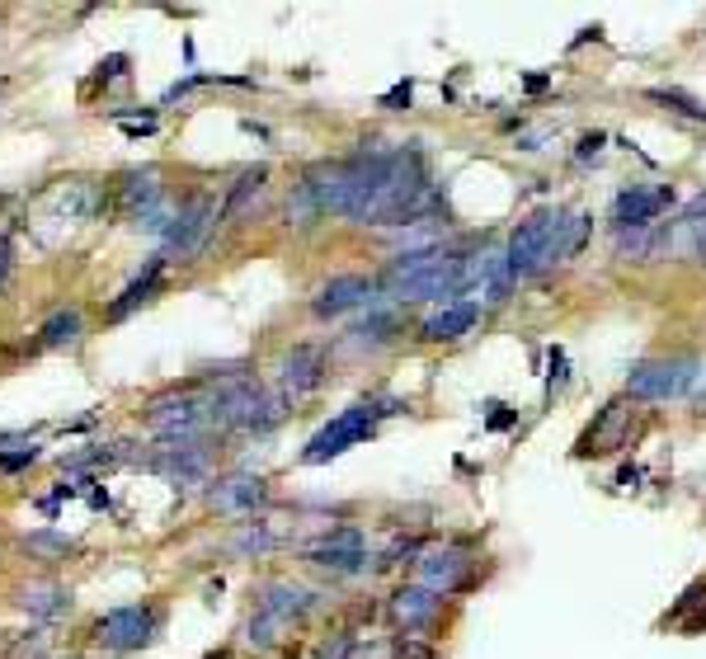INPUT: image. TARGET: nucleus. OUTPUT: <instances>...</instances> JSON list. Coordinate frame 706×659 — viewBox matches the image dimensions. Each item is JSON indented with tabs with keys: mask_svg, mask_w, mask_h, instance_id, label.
Instances as JSON below:
<instances>
[{
	"mask_svg": "<svg viewBox=\"0 0 706 659\" xmlns=\"http://www.w3.org/2000/svg\"><path fill=\"white\" fill-rule=\"evenodd\" d=\"M302 189L316 198L321 217H353V222L372 227H396L415 217L428 198V166L424 151L410 147H363L344 156V161H321L311 166Z\"/></svg>",
	"mask_w": 706,
	"mask_h": 659,
	"instance_id": "f257e3e1",
	"label": "nucleus"
},
{
	"mask_svg": "<svg viewBox=\"0 0 706 659\" xmlns=\"http://www.w3.org/2000/svg\"><path fill=\"white\" fill-rule=\"evenodd\" d=\"M588 227H594L588 212H575V208L527 212L504 246L508 269H514V278H537V273H552L556 264H571L588 241Z\"/></svg>",
	"mask_w": 706,
	"mask_h": 659,
	"instance_id": "f03ea898",
	"label": "nucleus"
},
{
	"mask_svg": "<svg viewBox=\"0 0 706 659\" xmlns=\"http://www.w3.org/2000/svg\"><path fill=\"white\" fill-rule=\"evenodd\" d=\"M382 292L391 302H457L466 297V254L443 250V246H415L396 254L377 273Z\"/></svg>",
	"mask_w": 706,
	"mask_h": 659,
	"instance_id": "7ed1b4c3",
	"label": "nucleus"
},
{
	"mask_svg": "<svg viewBox=\"0 0 706 659\" xmlns=\"http://www.w3.org/2000/svg\"><path fill=\"white\" fill-rule=\"evenodd\" d=\"M702 382V363L693 353H674V358H645L626 372V396L645 406H669V401H688Z\"/></svg>",
	"mask_w": 706,
	"mask_h": 659,
	"instance_id": "20e7f679",
	"label": "nucleus"
},
{
	"mask_svg": "<svg viewBox=\"0 0 706 659\" xmlns=\"http://www.w3.org/2000/svg\"><path fill=\"white\" fill-rule=\"evenodd\" d=\"M382 415H391V410H382V401H359V406H349L340 419H330V425H325L316 438H311L306 452H302V462H306V467H321V462H330V457L349 452L353 443L372 438V429H377V419H382Z\"/></svg>",
	"mask_w": 706,
	"mask_h": 659,
	"instance_id": "39448f33",
	"label": "nucleus"
},
{
	"mask_svg": "<svg viewBox=\"0 0 706 659\" xmlns=\"http://www.w3.org/2000/svg\"><path fill=\"white\" fill-rule=\"evenodd\" d=\"M415 585L434 589L443 598H453L462 589L476 585V556L457 542H443V547H424L420 561H415Z\"/></svg>",
	"mask_w": 706,
	"mask_h": 659,
	"instance_id": "423d86ee",
	"label": "nucleus"
},
{
	"mask_svg": "<svg viewBox=\"0 0 706 659\" xmlns=\"http://www.w3.org/2000/svg\"><path fill=\"white\" fill-rule=\"evenodd\" d=\"M147 425L165 438V443H199V433L212 425V410L203 396H165L147 410Z\"/></svg>",
	"mask_w": 706,
	"mask_h": 659,
	"instance_id": "0eeeda50",
	"label": "nucleus"
},
{
	"mask_svg": "<svg viewBox=\"0 0 706 659\" xmlns=\"http://www.w3.org/2000/svg\"><path fill=\"white\" fill-rule=\"evenodd\" d=\"M155 627H161V608L151 603H132V608H113L109 617H100V627H94V641L104 650H142Z\"/></svg>",
	"mask_w": 706,
	"mask_h": 659,
	"instance_id": "6e6552de",
	"label": "nucleus"
},
{
	"mask_svg": "<svg viewBox=\"0 0 706 659\" xmlns=\"http://www.w3.org/2000/svg\"><path fill=\"white\" fill-rule=\"evenodd\" d=\"M306 561L330 575H359L367 566V532L363 528H335L321 542L306 547Z\"/></svg>",
	"mask_w": 706,
	"mask_h": 659,
	"instance_id": "1a4fd4ad",
	"label": "nucleus"
},
{
	"mask_svg": "<svg viewBox=\"0 0 706 659\" xmlns=\"http://www.w3.org/2000/svg\"><path fill=\"white\" fill-rule=\"evenodd\" d=\"M212 227H218V208H212V198H208V193L189 198V203H184L180 212H174L170 231H165V246H170V254L193 259V254H199V250L208 246Z\"/></svg>",
	"mask_w": 706,
	"mask_h": 659,
	"instance_id": "9d476101",
	"label": "nucleus"
},
{
	"mask_svg": "<svg viewBox=\"0 0 706 659\" xmlns=\"http://www.w3.org/2000/svg\"><path fill=\"white\" fill-rule=\"evenodd\" d=\"M386 612L405 636H428L443 622V593L424 589V585H401L396 593H391Z\"/></svg>",
	"mask_w": 706,
	"mask_h": 659,
	"instance_id": "9b49d317",
	"label": "nucleus"
},
{
	"mask_svg": "<svg viewBox=\"0 0 706 659\" xmlns=\"http://www.w3.org/2000/svg\"><path fill=\"white\" fill-rule=\"evenodd\" d=\"M377 292H382L377 278H367V273H340V278H330V283L316 292L311 311H316L321 321H335V316H344V311L372 307V302H377Z\"/></svg>",
	"mask_w": 706,
	"mask_h": 659,
	"instance_id": "f8f14e48",
	"label": "nucleus"
},
{
	"mask_svg": "<svg viewBox=\"0 0 706 659\" xmlns=\"http://www.w3.org/2000/svg\"><path fill=\"white\" fill-rule=\"evenodd\" d=\"M325 382V349L321 345H297L292 353H283L279 363V391L288 401H302Z\"/></svg>",
	"mask_w": 706,
	"mask_h": 659,
	"instance_id": "ddd939ff",
	"label": "nucleus"
},
{
	"mask_svg": "<svg viewBox=\"0 0 706 659\" xmlns=\"http://www.w3.org/2000/svg\"><path fill=\"white\" fill-rule=\"evenodd\" d=\"M632 419H636V401L626 396V401H607L598 410V419L588 425V433L579 438V452H617L626 443V433H632Z\"/></svg>",
	"mask_w": 706,
	"mask_h": 659,
	"instance_id": "4468645a",
	"label": "nucleus"
},
{
	"mask_svg": "<svg viewBox=\"0 0 706 659\" xmlns=\"http://www.w3.org/2000/svg\"><path fill=\"white\" fill-rule=\"evenodd\" d=\"M674 203V189H622L613 203V231H641L655 227L659 212Z\"/></svg>",
	"mask_w": 706,
	"mask_h": 659,
	"instance_id": "2eb2a0df",
	"label": "nucleus"
},
{
	"mask_svg": "<svg viewBox=\"0 0 706 659\" xmlns=\"http://www.w3.org/2000/svg\"><path fill=\"white\" fill-rule=\"evenodd\" d=\"M481 316H485L481 302H471V297H457V302L438 307V311L424 321V339H428V345H457V339H466L471 330L481 326Z\"/></svg>",
	"mask_w": 706,
	"mask_h": 659,
	"instance_id": "dca6fc26",
	"label": "nucleus"
},
{
	"mask_svg": "<svg viewBox=\"0 0 706 659\" xmlns=\"http://www.w3.org/2000/svg\"><path fill=\"white\" fill-rule=\"evenodd\" d=\"M155 471H165L174 486H203L208 481V448L203 443H165L161 452L151 457Z\"/></svg>",
	"mask_w": 706,
	"mask_h": 659,
	"instance_id": "f3484780",
	"label": "nucleus"
},
{
	"mask_svg": "<svg viewBox=\"0 0 706 659\" xmlns=\"http://www.w3.org/2000/svg\"><path fill=\"white\" fill-rule=\"evenodd\" d=\"M161 170H132L123 174V184H118V208L128 217H137V227L147 222L151 212H161Z\"/></svg>",
	"mask_w": 706,
	"mask_h": 659,
	"instance_id": "a211bd4d",
	"label": "nucleus"
},
{
	"mask_svg": "<svg viewBox=\"0 0 706 659\" xmlns=\"http://www.w3.org/2000/svg\"><path fill=\"white\" fill-rule=\"evenodd\" d=\"M674 250V227L669 222H655V227H641V231H617V254L622 259H641V264H655Z\"/></svg>",
	"mask_w": 706,
	"mask_h": 659,
	"instance_id": "6ab92c4d",
	"label": "nucleus"
},
{
	"mask_svg": "<svg viewBox=\"0 0 706 659\" xmlns=\"http://www.w3.org/2000/svg\"><path fill=\"white\" fill-rule=\"evenodd\" d=\"M396 335H401V311L372 307V311H367V321L349 326L344 349H386V345H396Z\"/></svg>",
	"mask_w": 706,
	"mask_h": 659,
	"instance_id": "aec40b11",
	"label": "nucleus"
},
{
	"mask_svg": "<svg viewBox=\"0 0 706 659\" xmlns=\"http://www.w3.org/2000/svg\"><path fill=\"white\" fill-rule=\"evenodd\" d=\"M264 481L260 476H226V481L212 486V505H218L222 513H254L264 505Z\"/></svg>",
	"mask_w": 706,
	"mask_h": 659,
	"instance_id": "412c9836",
	"label": "nucleus"
},
{
	"mask_svg": "<svg viewBox=\"0 0 706 659\" xmlns=\"http://www.w3.org/2000/svg\"><path fill=\"white\" fill-rule=\"evenodd\" d=\"M165 259H170V254H151V259H147V269L137 273V278H132V283H128L123 292L113 297V307H109V321H128V316H132L137 307L147 302V297L155 292V283H161V273H165Z\"/></svg>",
	"mask_w": 706,
	"mask_h": 659,
	"instance_id": "4be33fe9",
	"label": "nucleus"
},
{
	"mask_svg": "<svg viewBox=\"0 0 706 659\" xmlns=\"http://www.w3.org/2000/svg\"><path fill=\"white\" fill-rule=\"evenodd\" d=\"M316 603L306 589H297V585H264L260 589V612H269V617H279V622H297V617H306V608Z\"/></svg>",
	"mask_w": 706,
	"mask_h": 659,
	"instance_id": "5701e85b",
	"label": "nucleus"
},
{
	"mask_svg": "<svg viewBox=\"0 0 706 659\" xmlns=\"http://www.w3.org/2000/svg\"><path fill=\"white\" fill-rule=\"evenodd\" d=\"M264 184H269V170H264V166H254V170H245L241 179H235L231 193H226V203H222V222H235V217H245V212L264 198Z\"/></svg>",
	"mask_w": 706,
	"mask_h": 659,
	"instance_id": "b1692460",
	"label": "nucleus"
},
{
	"mask_svg": "<svg viewBox=\"0 0 706 659\" xmlns=\"http://www.w3.org/2000/svg\"><path fill=\"white\" fill-rule=\"evenodd\" d=\"M38 335H43V345H48V349H71L75 339H81V311L67 307V311L48 316V326L38 330Z\"/></svg>",
	"mask_w": 706,
	"mask_h": 659,
	"instance_id": "393cba45",
	"label": "nucleus"
},
{
	"mask_svg": "<svg viewBox=\"0 0 706 659\" xmlns=\"http://www.w3.org/2000/svg\"><path fill=\"white\" fill-rule=\"evenodd\" d=\"M33 617H62L71 608V593L57 589V585H43V589H24V598H19Z\"/></svg>",
	"mask_w": 706,
	"mask_h": 659,
	"instance_id": "a878e982",
	"label": "nucleus"
},
{
	"mask_svg": "<svg viewBox=\"0 0 706 659\" xmlns=\"http://www.w3.org/2000/svg\"><path fill=\"white\" fill-rule=\"evenodd\" d=\"M283 631H288V622H279V617H269V612L254 608V617H250V646L254 650H273V646L283 641Z\"/></svg>",
	"mask_w": 706,
	"mask_h": 659,
	"instance_id": "bb28decb",
	"label": "nucleus"
},
{
	"mask_svg": "<svg viewBox=\"0 0 706 659\" xmlns=\"http://www.w3.org/2000/svg\"><path fill=\"white\" fill-rule=\"evenodd\" d=\"M29 462H38V448H19V452H0V471H24Z\"/></svg>",
	"mask_w": 706,
	"mask_h": 659,
	"instance_id": "cd10ccee",
	"label": "nucleus"
},
{
	"mask_svg": "<svg viewBox=\"0 0 706 659\" xmlns=\"http://www.w3.org/2000/svg\"><path fill=\"white\" fill-rule=\"evenodd\" d=\"M396 659H434V650L420 646V636H405V641H396Z\"/></svg>",
	"mask_w": 706,
	"mask_h": 659,
	"instance_id": "c85d7f7f",
	"label": "nucleus"
},
{
	"mask_svg": "<svg viewBox=\"0 0 706 659\" xmlns=\"http://www.w3.org/2000/svg\"><path fill=\"white\" fill-rule=\"evenodd\" d=\"M10 273H14V246H10V236H0V292H6Z\"/></svg>",
	"mask_w": 706,
	"mask_h": 659,
	"instance_id": "c756f323",
	"label": "nucleus"
},
{
	"mask_svg": "<svg viewBox=\"0 0 706 659\" xmlns=\"http://www.w3.org/2000/svg\"><path fill=\"white\" fill-rule=\"evenodd\" d=\"M29 547H33V551H67L71 542H67V537H57V532H33Z\"/></svg>",
	"mask_w": 706,
	"mask_h": 659,
	"instance_id": "7c9ffc66",
	"label": "nucleus"
},
{
	"mask_svg": "<svg viewBox=\"0 0 706 659\" xmlns=\"http://www.w3.org/2000/svg\"><path fill=\"white\" fill-rule=\"evenodd\" d=\"M598 147H603V137L594 132V137H584L579 142V161H588V156H598Z\"/></svg>",
	"mask_w": 706,
	"mask_h": 659,
	"instance_id": "2f4dec72",
	"label": "nucleus"
},
{
	"mask_svg": "<svg viewBox=\"0 0 706 659\" xmlns=\"http://www.w3.org/2000/svg\"><path fill=\"white\" fill-rule=\"evenodd\" d=\"M693 410L706 415V372H702V382H697V391H693Z\"/></svg>",
	"mask_w": 706,
	"mask_h": 659,
	"instance_id": "473e14b6",
	"label": "nucleus"
}]
</instances>
